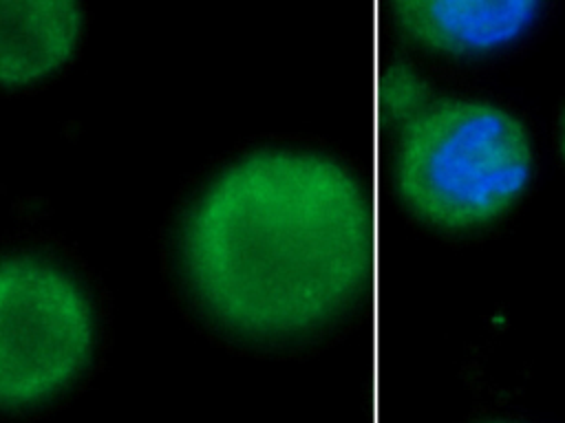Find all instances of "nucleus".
I'll return each mask as SVG.
<instances>
[{"mask_svg": "<svg viewBox=\"0 0 565 423\" xmlns=\"http://www.w3.org/2000/svg\"><path fill=\"white\" fill-rule=\"evenodd\" d=\"M539 167L527 117L503 97L452 90L426 97L388 148V187L419 227L470 238L523 203Z\"/></svg>", "mask_w": 565, "mask_h": 423, "instance_id": "nucleus-2", "label": "nucleus"}, {"mask_svg": "<svg viewBox=\"0 0 565 423\" xmlns=\"http://www.w3.org/2000/svg\"><path fill=\"white\" fill-rule=\"evenodd\" d=\"M110 297L60 236L0 238V419L31 421L68 405L110 346Z\"/></svg>", "mask_w": 565, "mask_h": 423, "instance_id": "nucleus-3", "label": "nucleus"}, {"mask_svg": "<svg viewBox=\"0 0 565 423\" xmlns=\"http://www.w3.org/2000/svg\"><path fill=\"white\" fill-rule=\"evenodd\" d=\"M366 176L313 134L245 139L194 170L159 231L166 291L207 341L291 359L347 337L369 286Z\"/></svg>", "mask_w": 565, "mask_h": 423, "instance_id": "nucleus-1", "label": "nucleus"}, {"mask_svg": "<svg viewBox=\"0 0 565 423\" xmlns=\"http://www.w3.org/2000/svg\"><path fill=\"white\" fill-rule=\"evenodd\" d=\"M88 24L79 2H0V95L40 90L79 57Z\"/></svg>", "mask_w": 565, "mask_h": 423, "instance_id": "nucleus-5", "label": "nucleus"}, {"mask_svg": "<svg viewBox=\"0 0 565 423\" xmlns=\"http://www.w3.org/2000/svg\"><path fill=\"white\" fill-rule=\"evenodd\" d=\"M554 145H556L561 163L565 165V95H563L556 117H554Z\"/></svg>", "mask_w": 565, "mask_h": 423, "instance_id": "nucleus-6", "label": "nucleus"}, {"mask_svg": "<svg viewBox=\"0 0 565 423\" xmlns=\"http://www.w3.org/2000/svg\"><path fill=\"white\" fill-rule=\"evenodd\" d=\"M470 423H530V421H523L516 416H483V419H475Z\"/></svg>", "mask_w": 565, "mask_h": 423, "instance_id": "nucleus-7", "label": "nucleus"}, {"mask_svg": "<svg viewBox=\"0 0 565 423\" xmlns=\"http://www.w3.org/2000/svg\"><path fill=\"white\" fill-rule=\"evenodd\" d=\"M545 2H388L393 33L446 66L497 62L530 42L550 20Z\"/></svg>", "mask_w": 565, "mask_h": 423, "instance_id": "nucleus-4", "label": "nucleus"}]
</instances>
